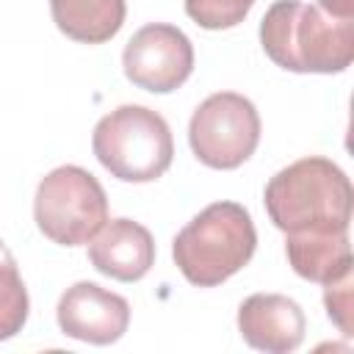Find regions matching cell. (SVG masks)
I'll list each match as a JSON object with an SVG mask.
<instances>
[{
	"label": "cell",
	"instance_id": "52a82bcc",
	"mask_svg": "<svg viewBox=\"0 0 354 354\" xmlns=\"http://www.w3.org/2000/svg\"><path fill=\"white\" fill-rule=\"evenodd\" d=\"M124 77L152 94L180 88L194 72L191 39L169 22H149L138 28L122 53Z\"/></svg>",
	"mask_w": 354,
	"mask_h": 354
},
{
	"label": "cell",
	"instance_id": "3957f363",
	"mask_svg": "<svg viewBox=\"0 0 354 354\" xmlns=\"http://www.w3.org/2000/svg\"><path fill=\"white\" fill-rule=\"evenodd\" d=\"M254 246L249 210L238 202H213L174 235L171 257L191 285L216 288L252 260Z\"/></svg>",
	"mask_w": 354,
	"mask_h": 354
},
{
	"label": "cell",
	"instance_id": "9a60e30c",
	"mask_svg": "<svg viewBox=\"0 0 354 354\" xmlns=\"http://www.w3.org/2000/svg\"><path fill=\"white\" fill-rule=\"evenodd\" d=\"M351 279H354V271L332 279L324 285V304H326V315L337 324V329L351 337Z\"/></svg>",
	"mask_w": 354,
	"mask_h": 354
},
{
	"label": "cell",
	"instance_id": "7c38bea8",
	"mask_svg": "<svg viewBox=\"0 0 354 354\" xmlns=\"http://www.w3.org/2000/svg\"><path fill=\"white\" fill-rule=\"evenodd\" d=\"M50 14L66 39L102 44L122 30L127 6L124 0H50Z\"/></svg>",
	"mask_w": 354,
	"mask_h": 354
},
{
	"label": "cell",
	"instance_id": "4fadbf2b",
	"mask_svg": "<svg viewBox=\"0 0 354 354\" xmlns=\"http://www.w3.org/2000/svg\"><path fill=\"white\" fill-rule=\"evenodd\" d=\"M28 288L11 249L0 241V340H11L28 321Z\"/></svg>",
	"mask_w": 354,
	"mask_h": 354
},
{
	"label": "cell",
	"instance_id": "6da1fadb",
	"mask_svg": "<svg viewBox=\"0 0 354 354\" xmlns=\"http://www.w3.org/2000/svg\"><path fill=\"white\" fill-rule=\"evenodd\" d=\"M263 202L271 224L285 235L343 232L351 224L354 191L337 163L310 155L279 169L266 183Z\"/></svg>",
	"mask_w": 354,
	"mask_h": 354
},
{
	"label": "cell",
	"instance_id": "7a4b0ae2",
	"mask_svg": "<svg viewBox=\"0 0 354 354\" xmlns=\"http://www.w3.org/2000/svg\"><path fill=\"white\" fill-rule=\"evenodd\" d=\"M263 53L288 72L332 75L354 61V19L301 0H277L260 19Z\"/></svg>",
	"mask_w": 354,
	"mask_h": 354
},
{
	"label": "cell",
	"instance_id": "9c48e42d",
	"mask_svg": "<svg viewBox=\"0 0 354 354\" xmlns=\"http://www.w3.org/2000/svg\"><path fill=\"white\" fill-rule=\"evenodd\" d=\"M304 313L282 293H252L238 307V332L246 346L266 354H290L304 340Z\"/></svg>",
	"mask_w": 354,
	"mask_h": 354
},
{
	"label": "cell",
	"instance_id": "30bf717a",
	"mask_svg": "<svg viewBox=\"0 0 354 354\" xmlns=\"http://www.w3.org/2000/svg\"><path fill=\"white\" fill-rule=\"evenodd\" d=\"M91 266L119 282H138L155 266L152 232L133 218H111L88 241Z\"/></svg>",
	"mask_w": 354,
	"mask_h": 354
},
{
	"label": "cell",
	"instance_id": "8fae6325",
	"mask_svg": "<svg viewBox=\"0 0 354 354\" xmlns=\"http://www.w3.org/2000/svg\"><path fill=\"white\" fill-rule=\"evenodd\" d=\"M285 254L290 268L310 282L326 285L354 271L348 230L343 232H301L285 235Z\"/></svg>",
	"mask_w": 354,
	"mask_h": 354
},
{
	"label": "cell",
	"instance_id": "277c9868",
	"mask_svg": "<svg viewBox=\"0 0 354 354\" xmlns=\"http://www.w3.org/2000/svg\"><path fill=\"white\" fill-rule=\"evenodd\" d=\"M94 158L122 183H152L174 158L169 122L144 105H119L105 113L91 136Z\"/></svg>",
	"mask_w": 354,
	"mask_h": 354
},
{
	"label": "cell",
	"instance_id": "5b68a950",
	"mask_svg": "<svg viewBox=\"0 0 354 354\" xmlns=\"http://www.w3.org/2000/svg\"><path fill=\"white\" fill-rule=\"evenodd\" d=\"M33 218L39 232L58 246L88 243L108 221L105 188L83 166H58L36 188Z\"/></svg>",
	"mask_w": 354,
	"mask_h": 354
},
{
	"label": "cell",
	"instance_id": "5bb4252c",
	"mask_svg": "<svg viewBox=\"0 0 354 354\" xmlns=\"http://www.w3.org/2000/svg\"><path fill=\"white\" fill-rule=\"evenodd\" d=\"M254 0H185V14L205 30H227L246 19Z\"/></svg>",
	"mask_w": 354,
	"mask_h": 354
},
{
	"label": "cell",
	"instance_id": "2e32d148",
	"mask_svg": "<svg viewBox=\"0 0 354 354\" xmlns=\"http://www.w3.org/2000/svg\"><path fill=\"white\" fill-rule=\"evenodd\" d=\"M326 14L340 17V19H354V0H321V6Z\"/></svg>",
	"mask_w": 354,
	"mask_h": 354
},
{
	"label": "cell",
	"instance_id": "8992f818",
	"mask_svg": "<svg viewBox=\"0 0 354 354\" xmlns=\"http://www.w3.org/2000/svg\"><path fill=\"white\" fill-rule=\"evenodd\" d=\"M188 144L199 163L221 171L238 169L260 144V113L254 102L235 91L210 94L188 122Z\"/></svg>",
	"mask_w": 354,
	"mask_h": 354
},
{
	"label": "cell",
	"instance_id": "ba28073f",
	"mask_svg": "<svg viewBox=\"0 0 354 354\" xmlns=\"http://www.w3.org/2000/svg\"><path fill=\"white\" fill-rule=\"evenodd\" d=\"M55 318L66 337L94 346H111L130 326V304L124 296L83 279L61 293Z\"/></svg>",
	"mask_w": 354,
	"mask_h": 354
}]
</instances>
